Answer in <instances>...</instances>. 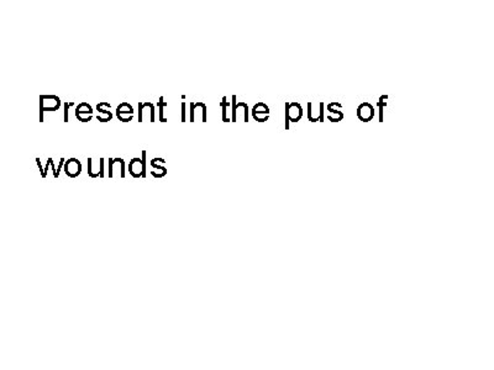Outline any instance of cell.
Returning <instances> with one entry per match:
<instances>
[{"instance_id":"9","label":"cell","mask_w":494,"mask_h":370,"mask_svg":"<svg viewBox=\"0 0 494 370\" xmlns=\"http://www.w3.org/2000/svg\"><path fill=\"white\" fill-rule=\"evenodd\" d=\"M166 103H165V98L163 97H161L160 98V102H158V107H160V120L161 121H167V120L163 117V109H165V106H166Z\"/></svg>"},{"instance_id":"6","label":"cell","mask_w":494,"mask_h":370,"mask_svg":"<svg viewBox=\"0 0 494 370\" xmlns=\"http://www.w3.org/2000/svg\"><path fill=\"white\" fill-rule=\"evenodd\" d=\"M326 109H327V111H330L332 115H334V116H331V115L326 116V119H329V121H331V122H340L342 119H344V112H342L341 110L334 109V107H331V106H330V105H327Z\"/></svg>"},{"instance_id":"4","label":"cell","mask_w":494,"mask_h":370,"mask_svg":"<svg viewBox=\"0 0 494 370\" xmlns=\"http://www.w3.org/2000/svg\"><path fill=\"white\" fill-rule=\"evenodd\" d=\"M252 115L257 122H264L269 117V107L264 103H257L252 109Z\"/></svg>"},{"instance_id":"3","label":"cell","mask_w":494,"mask_h":370,"mask_svg":"<svg viewBox=\"0 0 494 370\" xmlns=\"http://www.w3.org/2000/svg\"><path fill=\"white\" fill-rule=\"evenodd\" d=\"M356 114L362 122H370L374 117V107L370 103H362L357 107Z\"/></svg>"},{"instance_id":"10","label":"cell","mask_w":494,"mask_h":370,"mask_svg":"<svg viewBox=\"0 0 494 370\" xmlns=\"http://www.w3.org/2000/svg\"><path fill=\"white\" fill-rule=\"evenodd\" d=\"M97 110H98V111H99V112H102V114H104L105 116H107V119L109 120V121H110V120L113 119V114H112V112H110L109 110H104V109H102V106H100L99 104H98Z\"/></svg>"},{"instance_id":"1","label":"cell","mask_w":494,"mask_h":370,"mask_svg":"<svg viewBox=\"0 0 494 370\" xmlns=\"http://www.w3.org/2000/svg\"><path fill=\"white\" fill-rule=\"evenodd\" d=\"M303 116V109L299 103H286V130H289V123L298 122Z\"/></svg>"},{"instance_id":"12","label":"cell","mask_w":494,"mask_h":370,"mask_svg":"<svg viewBox=\"0 0 494 370\" xmlns=\"http://www.w3.org/2000/svg\"><path fill=\"white\" fill-rule=\"evenodd\" d=\"M182 121H185V104L182 103Z\"/></svg>"},{"instance_id":"8","label":"cell","mask_w":494,"mask_h":370,"mask_svg":"<svg viewBox=\"0 0 494 370\" xmlns=\"http://www.w3.org/2000/svg\"><path fill=\"white\" fill-rule=\"evenodd\" d=\"M230 106V104L228 103V98L224 97L223 102H221V107H223V121L228 122L230 121V119H228V109Z\"/></svg>"},{"instance_id":"5","label":"cell","mask_w":494,"mask_h":370,"mask_svg":"<svg viewBox=\"0 0 494 370\" xmlns=\"http://www.w3.org/2000/svg\"><path fill=\"white\" fill-rule=\"evenodd\" d=\"M126 114L133 115V109L130 104H127V103H123V104H120L117 109V115L118 117H119L120 121L127 122V119H126L125 116Z\"/></svg>"},{"instance_id":"7","label":"cell","mask_w":494,"mask_h":370,"mask_svg":"<svg viewBox=\"0 0 494 370\" xmlns=\"http://www.w3.org/2000/svg\"><path fill=\"white\" fill-rule=\"evenodd\" d=\"M385 99H388V95H380V98H379V100H378V103H377V106H378V109H379V122H383V110H384V107L387 106V102H385Z\"/></svg>"},{"instance_id":"2","label":"cell","mask_w":494,"mask_h":370,"mask_svg":"<svg viewBox=\"0 0 494 370\" xmlns=\"http://www.w3.org/2000/svg\"><path fill=\"white\" fill-rule=\"evenodd\" d=\"M40 106H41V120H44V111H56L60 109L61 100L56 95H41L40 97Z\"/></svg>"},{"instance_id":"11","label":"cell","mask_w":494,"mask_h":370,"mask_svg":"<svg viewBox=\"0 0 494 370\" xmlns=\"http://www.w3.org/2000/svg\"><path fill=\"white\" fill-rule=\"evenodd\" d=\"M72 106H74V104L73 103H65L64 104V121L67 122L68 120V110H69V107H72Z\"/></svg>"},{"instance_id":"13","label":"cell","mask_w":494,"mask_h":370,"mask_svg":"<svg viewBox=\"0 0 494 370\" xmlns=\"http://www.w3.org/2000/svg\"><path fill=\"white\" fill-rule=\"evenodd\" d=\"M329 105L331 107H339V109H342V105L339 104V103H330Z\"/></svg>"}]
</instances>
